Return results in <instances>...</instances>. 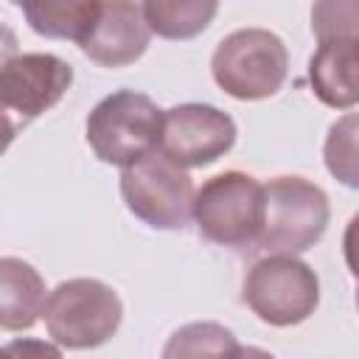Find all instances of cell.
<instances>
[{"mask_svg": "<svg viewBox=\"0 0 359 359\" xmlns=\"http://www.w3.org/2000/svg\"><path fill=\"white\" fill-rule=\"evenodd\" d=\"M45 325L59 348L90 351L107 345L123 320L118 292L95 278L62 280L45 300Z\"/></svg>", "mask_w": 359, "mask_h": 359, "instance_id": "cell-1", "label": "cell"}, {"mask_svg": "<svg viewBox=\"0 0 359 359\" xmlns=\"http://www.w3.org/2000/svg\"><path fill=\"white\" fill-rule=\"evenodd\" d=\"M331 219L328 196L303 177H275L264 185V227L255 241L266 255H297L311 250Z\"/></svg>", "mask_w": 359, "mask_h": 359, "instance_id": "cell-2", "label": "cell"}, {"mask_svg": "<svg viewBox=\"0 0 359 359\" xmlns=\"http://www.w3.org/2000/svg\"><path fill=\"white\" fill-rule=\"evenodd\" d=\"M93 154L107 165H132L157 151L163 132V109L143 93L115 90L101 98L84 123Z\"/></svg>", "mask_w": 359, "mask_h": 359, "instance_id": "cell-3", "label": "cell"}, {"mask_svg": "<svg viewBox=\"0 0 359 359\" xmlns=\"http://www.w3.org/2000/svg\"><path fill=\"white\" fill-rule=\"evenodd\" d=\"M191 216L202 238L219 247L255 250L264 227V185L244 171L216 174L194 194Z\"/></svg>", "mask_w": 359, "mask_h": 359, "instance_id": "cell-4", "label": "cell"}, {"mask_svg": "<svg viewBox=\"0 0 359 359\" xmlns=\"http://www.w3.org/2000/svg\"><path fill=\"white\" fill-rule=\"evenodd\" d=\"M213 81L238 101L275 95L289 76V50L266 28H238L227 34L210 56Z\"/></svg>", "mask_w": 359, "mask_h": 359, "instance_id": "cell-5", "label": "cell"}, {"mask_svg": "<svg viewBox=\"0 0 359 359\" xmlns=\"http://www.w3.org/2000/svg\"><path fill=\"white\" fill-rule=\"evenodd\" d=\"M241 300L261 323L289 328L314 314L320 303V280L297 255H264L247 269Z\"/></svg>", "mask_w": 359, "mask_h": 359, "instance_id": "cell-6", "label": "cell"}, {"mask_svg": "<svg viewBox=\"0 0 359 359\" xmlns=\"http://www.w3.org/2000/svg\"><path fill=\"white\" fill-rule=\"evenodd\" d=\"M194 194L191 174L160 151H151L121 171V196L129 213L154 230L185 227Z\"/></svg>", "mask_w": 359, "mask_h": 359, "instance_id": "cell-7", "label": "cell"}, {"mask_svg": "<svg viewBox=\"0 0 359 359\" xmlns=\"http://www.w3.org/2000/svg\"><path fill=\"white\" fill-rule=\"evenodd\" d=\"M236 121L213 104H177L163 112L157 151L180 168H202L224 157L236 143Z\"/></svg>", "mask_w": 359, "mask_h": 359, "instance_id": "cell-8", "label": "cell"}, {"mask_svg": "<svg viewBox=\"0 0 359 359\" xmlns=\"http://www.w3.org/2000/svg\"><path fill=\"white\" fill-rule=\"evenodd\" d=\"M73 84V67L53 53H17L0 67V107L22 126L53 109Z\"/></svg>", "mask_w": 359, "mask_h": 359, "instance_id": "cell-9", "label": "cell"}, {"mask_svg": "<svg viewBox=\"0 0 359 359\" xmlns=\"http://www.w3.org/2000/svg\"><path fill=\"white\" fill-rule=\"evenodd\" d=\"M151 31L143 20L140 3L112 0L98 3V11L79 39L81 53L101 67H126L137 62L149 48Z\"/></svg>", "mask_w": 359, "mask_h": 359, "instance_id": "cell-10", "label": "cell"}, {"mask_svg": "<svg viewBox=\"0 0 359 359\" xmlns=\"http://www.w3.org/2000/svg\"><path fill=\"white\" fill-rule=\"evenodd\" d=\"M314 95L331 109H353L359 101V36L323 39L309 59Z\"/></svg>", "mask_w": 359, "mask_h": 359, "instance_id": "cell-11", "label": "cell"}, {"mask_svg": "<svg viewBox=\"0 0 359 359\" xmlns=\"http://www.w3.org/2000/svg\"><path fill=\"white\" fill-rule=\"evenodd\" d=\"M48 289L42 275L22 258H0V328L28 331L45 311Z\"/></svg>", "mask_w": 359, "mask_h": 359, "instance_id": "cell-12", "label": "cell"}, {"mask_svg": "<svg viewBox=\"0 0 359 359\" xmlns=\"http://www.w3.org/2000/svg\"><path fill=\"white\" fill-rule=\"evenodd\" d=\"M20 8L39 36L79 42L98 11V0H36L20 3Z\"/></svg>", "mask_w": 359, "mask_h": 359, "instance_id": "cell-13", "label": "cell"}, {"mask_svg": "<svg viewBox=\"0 0 359 359\" xmlns=\"http://www.w3.org/2000/svg\"><path fill=\"white\" fill-rule=\"evenodd\" d=\"M151 34L163 39H191L202 34L219 11L213 0H149L140 3Z\"/></svg>", "mask_w": 359, "mask_h": 359, "instance_id": "cell-14", "label": "cell"}, {"mask_svg": "<svg viewBox=\"0 0 359 359\" xmlns=\"http://www.w3.org/2000/svg\"><path fill=\"white\" fill-rule=\"evenodd\" d=\"M238 339L222 323H188L180 325L163 345V359H233Z\"/></svg>", "mask_w": 359, "mask_h": 359, "instance_id": "cell-15", "label": "cell"}, {"mask_svg": "<svg viewBox=\"0 0 359 359\" xmlns=\"http://www.w3.org/2000/svg\"><path fill=\"white\" fill-rule=\"evenodd\" d=\"M356 112L342 115L337 123H331L325 146H323V157H325V168L348 188L359 185V165H356Z\"/></svg>", "mask_w": 359, "mask_h": 359, "instance_id": "cell-16", "label": "cell"}, {"mask_svg": "<svg viewBox=\"0 0 359 359\" xmlns=\"http://www.w3.org/2000/svg\"><path fill=\"white\" fill-rule=\"evenodd\" d=\"M356 20H359V6L353 0H342V3L328 0L311 8V31L317 42L337 39V36H359Z\"/></svg>", "mask_w": 359, "mask_h": 359, "instance_id": "cell-17", "label": "cell"}, {"mask_svg": "<svg viewBox=\"0 0 359 359\" xmlns=\"http://www.w3.org/2000/svg\"><path fill=\"white\" fill-rule=\"evenodd\" d=\"M3 359H62V351L53 342L20 337L3 348Z\"/></svg>", "mask_w": 359, "mask_h": 359, "instance_id": "cell-18", "label": "cell"}, {"mask_svg": "<svg viewBox=\"0 0 359 359\" xmlns=\"http://www.w3.org/2000/svg\"><path fill=\"white\" fill-rule=\"evenodd\" d=\"M20 129H22V123H20L8 109L0 107V157H3V151L11 146V140L17 137Z\"/></svg>", "mask_w": 359, "mask_h": 359, "instance_id": "cell-19", "label": "cell"}, {"mask_svg": "<svg viewBox=\"0 0 359 359\" xmlns=\"http://www.w3.org/2000/svg\"><path fill=\"white\" fill-rule=\"evenodd\" d=\"M14 56H17V34L6 22H0V67L8 65Z\"/></svg>", "mask_w": 359, "mask_h": 359, "instance_id": "cell-20", "label": "cell"}, {"mask_svg": "<svg viewBox=\"0 0 359 359\" xmlns=\"http://www.w3.org/2000/svg\"><path fill=\"white\" fill-rule=\"evenodd\" d=\"M233 359H275V356L269 351H264V348H255V345H238Z\"/></svg>", "mask_w": 359, "mask_h": 359, "instance_id": "cell-21", "label": "cell"}, {"mask_svg": "<svg viewBox=\"0 0 359 359\" xmlns=\"http://www.w3.org/2000/svg\"><path fill=\"white\" fill-rule=\"evenodd\" d=\"M0 359H3V351H0Z\"/></svg>", "mask_w": 359, "mask_h": 359, "instance_id": "cell-22", "label": "cell"}]
</instances>
